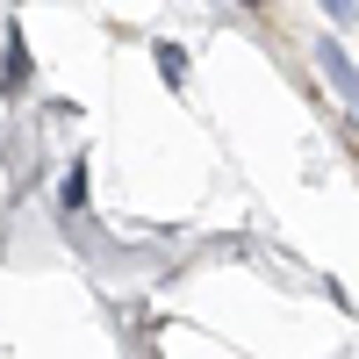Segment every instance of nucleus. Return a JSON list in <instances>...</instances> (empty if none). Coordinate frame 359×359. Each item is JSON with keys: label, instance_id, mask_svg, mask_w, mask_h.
<instances>
[{"label": "nucleus", "instance_id": "1", "mask_svg": "<svg viewBox=\"0 0 359 359\" xmlns=\"http://www.w3.org/2000/svg\"><path fill=\"white\" fill-rule=\"evenodd\" d=\"M316 65H323V79H331V86H338V94H345V108H359V72L345 65V50H338L331 36H323V43H316Z\"/></svg>", "mask_w": 359, "mask_h": 359}]
</instances>
